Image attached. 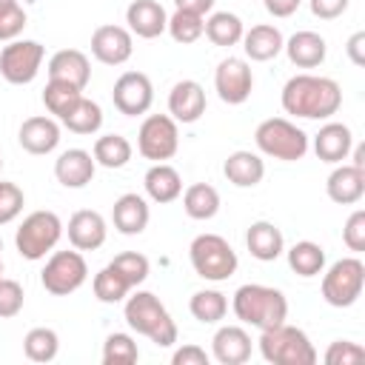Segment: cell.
Wrapping results in <instances>:
<instances>
[{
    "label": "cell",
    "instance_id": "1",
    "mask_svg": "<svg viewBox=\"0 0 365 365\" xmlns=\"http://www.w3.org/2000/svg\"><path fill=\"white\" fill-rule=\"evenodd\" d=\"M282 111L302 120H331L342 106V88L322 74H294L279 94Z\"/></svg>",
    "mask_w": 365,
    "mask_h": 365
},
{
    "label": "cell",
    "instance_id": "2",
    "mask_svg": "<svg viewBox=\"0 0 365 365\" xmlns=\"http://www.w3.org/2000/svg\"><path fill=\"white\" fill-rule=\"evenodd\" d=\"M231 311L242 325H251L257 331H268L288 319V299L279 288L245 282L234 291Z\"/></svg>",
    "mask_w": 365,
    "mask_h": 365
},
{
    "label": "cell",
    "instance_id": "3",
    "mask_svg": "<svg viewBox=\"0 0 365 365\" xmlns=\"http://www.w3.org/2000/svg\"><path fill=\"white\" fill-rule=\"evenodd\" d=\"M123 317L131 331L148 336L157 348H171L177 342V322L171 319L160 297L151 291H134L131 297H125Z\"/></svg>",
    "mask_w": 365,
    "mask_h": 365
},
{
    "label": "cell",
    "instance_id": "4",
    "mask_svg": "<svg viewBox=\"0 0 365 365\" xmlns=\"http://www.w3.org/2000/svg\"><path fill=\"white\" fill-rule=\"evenodd\" d=\"M259 354L271 365H314L317 362V348L308 339V334L288 322L259 331Z\"/></svg>",
    "mask_w": 365,
    "mask_h": 365
},
{
    "label": "cell",
    "instance_id": "5",
    "mask_svg": "<svg viewBox=\"0 0 365 365\" xmlns=\"http://www.w3.org/2000/svg\"><path fill=\"white\" fill-rule=\"evenodd\" d=\"M254 143L259 148V154L282 160V163H297L308 154V134L291 123L288 117H268L257 125L254 131Z\"/></svg>",
    "mask_w": 365,
    "mask_h": 365
},
{
    "label": "cell",
    "instance_id": "6",
    "mask_svg": "<svg viewBox=\"0 0 365 365\" xmlns=\"http://www.w3.org/2000/svg\"><path fill=\"white\" fill-rule=\"evenodd\" d=\"M188 259H191L194 274L208 282H225L228 277H234L240 265L237 251L220 234H197L188 245Z\"/></svg>",
    "mask_w": 365,
    "mask_h": 365
},
{
    "label": "cell",
    "instance_id": "7",
    "mask_svg": "<svg viewBox=\"0 0 365 365\" xmlns=\"http://www.w3.org/2000/svg\"><path fill=\"white\" fill-rule=\"evenodd\" d=\"M63 237V220L54 211H31L14 231V245L23 259H43Z\"/></svg>",
    "mask_w": 365,
    "mask_h": 365
},
{
    "label": "cell",
    "instance_id": "8",
    "mask_svg": "<svg viewBox=\"0 0 365 365\" xmlns=\"http://www.w3.org/2000/svg\"><path fill=\"white\" fill-rule=\"evenodd\" d=\"M365 288V262L359 257H342L322 274V299L331 308H351Z\"/></svg>",
    "mask_w": 365,
    "mask_h": 365
},
{
    "label": "cell",
    "instance_id": "9",
    "mask_svg": "<svg viewBox=\"0 0 365 365\" xmlns=\"http://www.w3.org/2000/svg\"><path fill=\"white\" fill-rule=\"evenodd\" d=\"M88 279V265L86 257L74 248V251H54L43 271H40V282L48 294L54 297H68L77 288H83V282Z\"/></svg>",
    "mask_w": 365,
    "mask_h": 365
},
{
    "label": "cell",
    "instance_id": "10",
    "mask_svg": "<svg viewBox=\"0 0 365 365\" xmlns=\"http://www.w3.org/2000/svg\"><path fill=\"white\" fill-rule=\"evenodd\" d=\"M180 148V128L171 114H148L137 131V151L151 163H165Z\"/></svg>",
    "mask_w": 365,
    "mask_h": 365
},
{
    "label": "cell",
    "instance_id": "11",
    "mask_svg": "<svg viewBox=\"0 0 365 365\" xmlns=\"http://www.w3.org/2000/svg\"><path fill=\"white\" fill-rule=\"evenodd\" d=\"M46 48L37 40H9L0 51V74L11 86H26L40 74Z\"/></svg>",
    "mask_w": 365,
    "mask_h": 365
},
{
    "label": "cell",
    "instance_id": "12",
    "mask_svg": "<svg viewBox=\"0 0 365 365\" xmlns=\"http://www.w3.org/2000/svg\"><path fill=\"white\" fill-rule=\"evenodd\" d=\"M111 103L120 114L125 117H140L151 108L154 103V86L148 80V74L143 71H123L117 80H114V88H111Z\"/></svg>",
    "mask_w": 365,
    "mask_h": 365
},
{
    "label": "cell",
    "instance_id": "13",
    "mask_svg": "<svg viewBox=\"0 0 365 365\" xmlns=\"http://www.w3.org/2000/svg\"><path fill=\"white\" fill-rule=\"evenodd\" d=\"M214 88L220 94L222 103L228 106H240L251 97L254 88V71L242 57H225L220 60L217 71H214Z\"/></svg>",
    "mask_w": 365,
    "mask_h": 365
},
{
    "label": "cell",
    "instance_id": "14",
    "mask_svg": "<svg viewBox=\"0 0 365 365\" xmlns=\"http://www.w3.org/2000/svg\"><path fill=\"white\" fill-rule=\"evenodd\" d=\"M91 54L103 66H123L134 54V34L125 26H97L91 31Z\"/></svg>",
    "mask_w": 365,
    "mask_h": 365
},
{
    "label": "cell",
    "instance_id": "15",
    "mask_svg": "<svg viewBox=\"0 0 365 365\" xmlns=\"http://www.w3.org/2000/svg\"><path fill=\"white\" fill-rule=\"evenodd\" d=\"M17 143L29 154H37V157L51 154L60 145V125L54 117H46V114L26 117L20 123V131H17Z\"/></svg>",
    "mask_w": 365,
    "mask_h": 365
},
{
    "label": "cell",
    "instance_id": "16",
    "mask_svg": "<svg viewBox=\"0 0 365 365\" xmlns=\"http://www.w3.org/2000/svg\"><path fill=\"white\" fill-rule=\"evenodd\" d=\"M211 356L220 365H242L251 359V334L242 325H220L211 336Z\"/></svg>",
    "mask_w": 365,
    "mask_h": 365
},
{
    "label": "cell",
    "instance_id": "17",
    "mask_svg": "<svg viewBox=\"0 0 365 365\" xmlns=\"http://www.w3.org/2000/svg\"><path fill=\"white\" fill-rule=\"evenodd\" d=\"M68 242L71 248L77 251H97L103 242H106V234H108V225L103 220L100 211H91V208H80L68 217Z\"/></svg>",
    "mask_w": 365,
    "mask_h": 365
},
{
    "label": "cell",
    "instance_id": "18",
    "mask_svg": "<svg viewBox=\"0 0 365 365\" xmlns=\"http://www.w3.org/2000/svg\"><path fill=\"white\" fill-rule=\"evenodd\" d=\"M97 163L86 148H68L54 160V177L63 188H86L94 180Z\"/></svg>",
    "mask_w": 365,
    "mask_h": 365
},
{
    "label": "cell",
    "instance_id": "19",
    "mask_svg": "<svg viewBox=\"0 0 365 365\" xmlns=\"http://www.w3.org/2000/svg\"><path fill=\"white\" fill-rule=\"evenodd\" d=\"M168 114L177 123H197L205 114V88L197 80H180L168 91Z\"/></svg>",
    "mask_w": 365,
    "mask_h": 365
},
{
    "label": "cell",
    "instance_id": "20",
    "mask_svg": "<svg viewBox=\"0 0 365 365\" xmlns=\"http://www.w3.org/2000/svg\"><path fill=\"white\" fill-rule=\"evenodd\" d=\"M148 220H151L148 202H145V197H140V194H134V191L120 194V197L114 200V205H111V222H114V228H117L123 237H137V234H143L145 225H148Z\"/></svg>",
    "mask_w": 365,
    "mask_h": 365
},
{
    "label": "cell",
    "instance_id": "21",
    "mask_svg": "<svg viewBox=\"0 0 365 365\" xmlns=\"http://www.w3.org/2000/svg\"><path fill=\"white\" fill-rule=\"evenodd\" d=\"M125 29L143 40H154L165 31L168 14L157 0H131L125 9Z\"/></svg>",
    "mask_w": 365,
    "mask_h": 365
},
{
    "label": "cell",
    "instance_id": "22",
    "mask_svg": "<svg viewBox=\"0 0 365 365\" xmlns=\"http://www.w3.org/2000/svg\"><path fill=\"white\" fill-rule=\"evenodd\" d=\"M48 80H60V83H71L77 88H86L91 80V63L80 48H60L51 54L48 66Z\"/></svg>",
    "mask_w": 365,
    "mask_h": 365
},
{
    "label": "cell",
    "instance_id": "23",
    "mask_svg": "<svg viewBox=\"0 0 365 365\" xmlns=\"http://www.w3.org/2000/svg\"><path fill=\"white\" fill-rule=\"evenodd\" d=\"M325 194L336 205H354L365 194V171L354 168L351 163H336V168L325 180Z\"/></svg>",
    "mask_w": 365,
    "mask_h": 365
},
{
    "label": "cell",
    "instance_id": "24",
    "mask_svg": "<svg viewBox=\"0 0 365 365\" xmlns=\"http://www.w3.org/2000/svg\"><path fill=\"white\" fill-rule=\"evenodd\" d=\"M351 145H354V134L345 123H325L317 134H314V154L322 160V163H342L351 157Z\"/></svg>",
    "mask_w": 365,
    "mask_h": 365
},
{
    "label": "cell",
    "instance_id": "25",
    "mask_svg": "<svg viewBox=\"0 0 365 365\" xmlns=\"http://www.w3.org/2000/svg\"><path fill=\"white\" fill-rule=\"evenodd\" d=\"M222 174L231 185L237 188H254L262 182L265 177V160L257 154V151H248V148H240V151H231L222 163Z\"/></svg>",
    "mask_w": 365,
    "mask_h": 365
},
{
    "label": "cell",
    "instance_id": "26",
    "mask_svg": "<svg viewBox=\"0 0 365 365\" xmlns=\"http://www.w3.org/2000/svg\"><path fill=\"white\" fill-rule=\"evenodd\" d=\"M282 51L288 54V60H291L297 68H317V66L325 63L328 43H325L322 34L302 29V31H297V34H291V37L285 40Z\"/></svg>",
    "mask_w": 365,
    "mask_h": 365
},
{
    "label": "cell",
    "instance_id": "27",
    "mask_svg": "<svg viewBox=\"0 0 365 365\" xmlns=\"http://www.w3.org/2000/svg\"><path fill=\"white\" fill-rule=\"evenodd\" d=\"M245 248L251 251L254 259H259V262H274V259H279L282 251H285V237H282V231H279L274 222L257 220V222H251L248 231H245Z\"/></svg>",
    "mask_w": 365,
    "mask_h": 365
},
{
    "label": "cell",
    "instance_id": "28",
    "mask_svg": "<svg viewBox=\"0 0 365 365\" xmlns=\"http://www.w3.org/2000/svg\"><path fill=\"white\" fill-rule=\"evenodd\" d=\"M240 43L245 48V57H251L254 63H268L282 51L285 37L274 23H259V26H251Z\"/></svg>",
    "mask_w": 365,
    "mask_h": 365
},
{
    "label": "cell",
    "instance_id": "29",
    "mask_svg": "<svg viewBox=\"0 0 365 365\" xmlns=\"http://www.w3.org/2000/svg\"><path fill=\"white\" fill-rule=\"evenodd\" d=\"M143 185H145V194L148 200L165 205V202H174L180 194H182V177L174 165L168 163H154L145 177H143Z\"/></svg>",
    "mask_w": 365,
    "mask_h": 365
},
{
    "label": "cell",
    "instance_id": "30",
    "mask_svg": "<svg viewBox=\"0 0 365 365\" xmlns=\"http://www.w3.org/2000/svg\"><path fill=\"white\" fill-rule=\"evenodd\" d=\"M288 257V268L297 274V277H319L325 271V248L319 242H311V240H299L294 242L288 251H282Z\"/></svg>",
    "mask_w": 365,
    "mask_h": 365
},
{
    "label": "cell",
    "instance_id": "31",
    "mask_svg": "<svg viewBox=\"0 0 365 365\" xmlns=\"http://www.w3.org/2000/svg\"><path fill=\"white\" fill-rule=\"evenodd\" d=\"M182 211L191 220H211L220 211V191L211 182H194L182 191Z\"/></svg>",
    "mask_w": 365,
    "mask_h": 365
},
{
    "label": "cell",
    "instance_id": "32",
    "mask_svg": "<svg viewBox=\"0 0 365 365\" xmlns=\"http://www.w3.org/2000/svg\"><path fill=\"white\" fill-rule=\"evenodd\" d=\"M188 311L197 322L202 325H217L225 314H228V297L217 288H202V291H194L191 299H188Z\"/></svg>",
    "mask_w": 365,
    "mask_h": 365
},
{
    "label": "cell",
    "instance_id": "33",
    "mask_svg": "<svg viewBox=\"0 0 365 365\" xmlns=\"http://www.w3.org/2000/svg\"><path fill=\"white\" fill-rule=\"evenodd\" d=\"M202 34H205L214 46L228 48V46H237V43L242 40L245 26H242V20H240L234 11H214V14L205 20Z\"/></svg>",
    "mask_w": 365,
    "mask_h": 365
},
{
    "label": "cell",
    "instance_id": "34",
    "mask_svg": "<svg viewBox=\"0 0 365 365\" xmlns=\"http://www.w3.org/2000/svg\"><path fill=\"white\" fill-rule=\"evenodd\" d=\"M131 154H134V145L123 134H103L94 140V148H91L94 163L103 168H123L128 165Z\"/></svg>",
    "mask_w": 365,
    "mask_h": 365
},
{
    "label": "cell",
    "instance_id": "35",
    "mask_svg": "<svg viewBox=\"0 0 365 365\" xmlns=\"http://www.w3.org/2000/svg\"><path fill=\"white\" fill-rule=\"evenodd\" d=\"M91 288H94V297L100 299V302H106V305H114V302H123L125 297H128V291H131V282L108 262L106 268H100L97 274H94V279H91Z\"/></svg>",
    "mask_w": 365,
    "mask_h": 365
},
{
    "label": "cell",
    "instance_id": "36",
    "mask_svg": "<svg viewBox=\"0 0 365 365\" xmlns=\"http://www.w3.org/2000/svg\"><path fill=\"white\" fill-rule=\"evenodd\" d=\"M71 134H97L100 125H103V108L88 100V97H80L74 103V108L60 120Z\"/></svg>",
    "mask_w": 365,
    "mask_h": 365
},
{
    "label": "cell",
    "instance_id": "37",
    "mask_svg": "<svg viewBox=\"0 0 365 365\" xmlns=\"http://www.w3.org/2000/svg\"><path fill=\"white\" fill-rule=\"evenodd\" d=\"M23 354L26 359L31 362H51L57 354H60V336L54 328H31L26 336H23Z\"/></svg>",
    "mask_w": 365,
    "mask_h": 365
},
{
    "label": "cell",
    "instance_id": "38",
    "mask_svg": "<svg viewBox=\"0 0 365 365\" xmlns=\"http://www.w3.org/2000/svg\"><path fill=\"white\" fill-rule=\"evenodd\" d=\"M80 97H83V88H77V86H71V83H60V80H48L46 88H43V106H46V111L54 114L57 120H63V117L74 108V103H77Z\"/></svg>",
    "mask_w": 365,
    "mask_h": 365
},
{
    "label": "cell",
    "instance_id": "39",
    "mask_svg": "<svg viewBox=\"0 0 365 365\" xmlns=\"http://www.w3.org/2000/svg\"><path fill=\"white\" fill-rule=\"evenodd\" d=\"M202 29H205V17L202 14L180 11V9H174V14H168V26H165V31L171 34V40L180 43V46L197 43L202 37Z\"/></svg>",
    "mask_w": 365,
    "mask_h": 365
},
{
    "label": "cell",
    "instance_id": "40",
    "mask_svg": "<svg viewBox=\"0 0 365 365\" xmlns=\"http://www.w3.org/2000/svg\"><path fill=\"white\" fill-rule=\"evenodd\" d=\"M140 359V348L128 334H108L103 342V365H134Z\"/></svg>",
    "mask_w": 365,
    "mask_h": 365
},
{
    "label": "cell",
    "instance_id": "41",
    "mask_svg": "<svg viewBox=\"0 0 365 365\" xmlns=\"http://www.w3.org/2000/svg\"><path fill=\"white\" fill-rule=\"evenodd\" d=\"M111 265L131 282V288H137L140 282L148 279V271H151V262L145 254H137V251H123L111 259Z\"/></svg>",
    "mask_w": 365,
    "mask_h": 365
},
{
    "label": "cell",
    "instance_id": "42",
    "mask_svg": "<svg viewBox=\"0 0 365 365\" xmlns=\"http://www.w3.org/2000/svg\"><path fill=\"white\" fill-rule=\"evenodd\" d=\"M26 205V194L17 182H9V180H0V225L11 222L20 217Z\"/></svg>",
    "mask_w": 365,
    "mask_h": 365
},
{
    "label": "cell",
    "instance_id": "43",
    "mask_svg": "<svg viewBox=\"0 0 365 365\" xmlns=\"http://www.w3.org/2000/svg\"><path fill=\"white\" fill-rule=\"evenodd\" d=\"M325 365H359L365 359V348L351 339H336L325 351Z\"/></svg>",
    "mask_w": 365,
    "mask_h": 365
},
{
    "label": "cell",
    "instance_id": "44",
    "mask_svg": "<svg viewBox=\"0 0 365 365\" xmlns=\"http://www.w3.org/2000/svg\"><path fill=\"white\" fill-rule=\"evenodd\" d=\"M23 302H26V294H23V285L17 279H9V277H0V319H11L23 311Z\"/></svg>",
    "mask_w": 365,
    "mask_h": 365
},
{
    "label": "cell",
    "instance_id": "45",
    "mask_svg": "<svg viewBox=\"0 0 365 365\" xmlns=\"http://www.w3.org/2000/svg\"><path fill=\"white\" fill-rule=\"evenodd\" d=\"M23 29H26V11H23V6L17 0L0 6V40H17V34Z\"/></svg>",
    "mask_w": 365,
    "mask_h": 365
},
{
    "label": "cell",
    "instance_id": "46",
    "mask_svg": "<svg viewBox=\"0 0 365 365\" xmlns=\"http://www.w3.org/2000/svg\"><path fill=\"white\" fill-rule=\"evenodd\" d=\"M342 242L354 254H362L365 251V211L362 208L351 211V217L345 220V225H342Z\"/></svg>",
    "mask_w": 365,
    "mask_h": 365
},
{
    "label": "cell",
    "instance_id": "47",
    "mask_svg": "<svg viewBox=\"0 0 365 365\" xmlns=\"http://www.w3.org/2000/svg\"><path fill=\"white\" fill-rule=\"evenodd\" d=\"M311 6V14L319 17V20H336L348 11L351 0H308Z\"/></svg>",
    "mask_w": 365,
    "mask_h": 365
},
{
    "label": "cell",
    "instance_id": "48",
    "mask_svg": "<svg viewBox=\"0 0 365 365\" xmlns=\"http://www.w3.org/2000/svg\"><path fill=\"white\" fill-rule=\"evenodd\" d=\"M208 362H211V356L205 354V348H200L194 342H188L171 354V365H208Z\"/></svg>",
    "mask_w": 365,
    "mask_h": 365
},
{
    "label": "cell",
    "instance_id": "49",
    "mask_svg": "<svg viewBox=\"0 0 365 365\" xmlns=\"http://www.w3.org/2000/svg\"><path fill=\"white\" fill-rule=\"evenodd\" d=\"M345 54H348V60L354 63V66H365V31H354L351 37H348V43H345Z\"/></svg>",
    "mask_w": 365,
    "mask_h": 365
},
{
    "label": "cell",
    "instance_id": "50",
    "mask_svg": "<svg viewBox=\"0 0 365 365\" xmlns=\"http://www.w3.org/2000/svg\"><path fill=\"white\" fill-rule=\"evenodd\" d=\"M262 6L271 17H291L302 6V0H262Z\"/></svg>",
    "mask_w": 365,
    "mask_h": 365
},
{
    "label": "cell",
    "instance_id": "51",
    "mask_svg": "<svg viewBox=\"0 0 365 365\" xmlns=\"http://www.w3.org/2000/svg\"><path fill=\"white\" fill-rule=\"evenodd\" d=\"M174 6L180 11H194V14H208L214 9V0H174Z\"/></svg>",
    "mask_w": 365,
    "mask_h": 365
},
{
    "label": "cell",
    "instance_id": "52",
    "mask_svg": "<svg viewBox=\"0 0 365 365\" xmlns=\"http://www.w3.org/2000/svg\"><path fill=\"white\" fill-rule=\"evenodd\" d=\"M351 154H354L351 165H354V168H362V171H365V145H362V143H359V145H351Z\"/></svg>",
    "mask_w": 365,
    "mask_h": 365
},
{
    "label": "cell",
    "instance_id": "53",
    "mask_svg": "<svg viewBox=\"0 0 365 365\" xmlns=\"http://www.w3.org/2000/svg\"><path fill=\"white\" fill-rule=\"evenodd\" d=\"M0 277H3V240H0Z\"/></svg>",
    "mask_w": 365,
    "mask_h": 365
},
{
    "label": "cell",
    "instance_id": "54",
    "mask_svg": "<svg viewBox=\"0 0 365 365\" xmlns=\"http://www.w3.org/2000/svg\"><path fill=\"white\" fill-rule=\"evenodd\" d=\"M6 3H14V0H0V6H6Z\"/></svg>",
    "mask_w": 365,
    "mask_h": 365
},
{
    "label": "cell",
    "instance_id": "55",
    "mask_svg": "<svg viewBox=\"0 0 365 365\" xmlns=\"http://www.w3.org/2000/svg\"><path fill=\"white\" fill-rule=\"evenodd\" d=\"M0 171H3V157H0Z\"/></svg>",
    "mask_w": 365,
    "mask_h": 365
}]
</instances>
